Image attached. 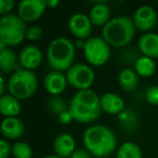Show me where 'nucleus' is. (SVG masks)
I'll return each mask as SVG.
<instances>
[{
  "instance_id": "f257e3e1",
  "label": "nucleus",
  "mask_w": 158,
  "mask_h": 158,
  "mask_svg": "<svg viewBox=\"0 0 158 158\" xmlns=\"http://www.w3.org/2000/svg\"><path fill=\"white\" fill-rule=\"evenodd\" d=\"M82 141L87 151L98 158L107 157L117 147L116 134L112 129L102 125L89 127L85 131Z\"/></svg>"
},
{
  "instance_id": "f03ea898",
  "label": "nucleus",
  "mask_w": 158,
  "mask_h": 158,
  "mask_svg": "<svg viewBox=\"0 0 158 158\" xmlns=\"http://www.w3.org/2000/svg\"><path fill=\"white\" fill-rule=\"evenodd\" d=\"M135 34L133 20L128 16H116L102 29V37L110 46L120 48L131 42Z\"/></svg>"
},
{
  "instance_id": "7ed1b4c3",
  "label": "nucleus",
  "mask_w": 158,
  "mask_h": 158,
  "mask_svg": "<svg viewBox=\"0 0 158 158\" xmlns=\"http://www.w3.org/2000/svg\"><path fill=\"white\" fill-rule=\"evenodd\" d=\"M75 60V44L69 39L59 37L53 39L47 49V61L53 70L67 72Z\"/></svg>"
},
{
  "instance_id": "20e7f679",
  "label": "nucleus",
  "mask_w": 158,
  "mask_h": 158,
  "mask_svg": "<svg viewBox=\"0 0 158 158\" xmlns=\"http://www.w3.org/2000/svg\"><path fill=\"white\" fill-rule=\"evenodd\" d=\"M38 88V79L33 70L20 69L15 70L8 81L7 89L9 94L18 100H25L33 97Z\"/></svg>"
},
{
  "instance_id": "39448f33",
  "label": "nucleus",
  "mask_w": 158,
  "mask_h": 158,
  "mask_svg": "<svg viewBox=\"0 0 158 158\" xmlns=\"http://www.w3.org/2000/svg\"><path fill=\"white\" fill-rule=\"evenodd\" d=\"M26 31L25 22L16 14H8L0 19V41L8 48L20 44L26 38Z\"/></svg>"
},
{
  "instance_id": "423d86ee",
  "label": "nucleus",
  "mask_w": 158,
  "mask_h": 158,
  "mask_svg": "<svg viewBox=\"0 0 158 158\" xmlns=\"http://www.w3.org/2000/svg\"><path fill=\"white\" fill-rule=\"evenodd\" d=\"M82 50L88 63L97 67L107 63L110 56V46L103 37H90Z\"/></svg>"
},
{
  "instance_id": "0eeeda50",
  "label": "nucleus",
  "mask_w": 158,
  "mask_h": 158,
  "mask_svg": "<svg viewBox=\"0 0 158 158\" xmlns=\"http://www.w3.org/2000/svg\"><path fill=\"white\" fill-rule=\"evenodd\" d=\"M66 78L68 84L78 91L88 90L94 82L95 74L86 64H74L66 72Z\"/></svg>"
},
{
  "instance_id": "6e6552de",
  "label": "nucleus",
  "mask_w": 158,
  "mask_h": 158,
  "mask_svg": "<svg viewBox=\"0 0 158 158\" xmlns=\"http://www.w3.org/2000/svg\"><path fill=\"white\" fill-rule=\"evenodd\" d=\"M68 107L74 117V120L80 123H89L95 120L100 116V113L102 110L101 107H97V106L90 105V104L84 103V102L77 101L73 98L70 100Z\"/></svg>"
},
{
  "instance_id": "1a4fd4ad",
  "label": "nucleus",
  "mask_w": 158,
  "mask_h": 158,
  "mask_svg": "<svg viewBox=\"0 0 158 158\" xmlns=\"http://www.w3.org/2000/svg\"><path fill=\"white\" fill-rule=\"evenodd\" d=\"M47 8L44 0H23L19 3L18 15L25 23H31L39 20Z\"/></svg>"
},
{
  "instance_id": "9d476101",
  "label": "nucleus",
  "mask_w": 158,
  "mask_h": 158,
  "mask_svg": "<svg viewBox=\"0 0 158 158\" xmlns=\"http://www.w3.org/2000/svg\"><path fill=\"white\" fill-rule=\"evenodd\" d=\"M68 31L77 40H88L92 33V23L89 15L75 13L68 20Z\"/></svg>"
},
{
  "instance_id": "9b49d317",
  "label": "nucleus",
  "mask_w": 158,
  "mask_h": 158,
  "mask_svg": "<svg viewBox=\"0 0 158 158\" xmlns=\"http://www.w3.org/2000/svg\"><path fill=\"white\" fill-rule=\"evenodd\" d=\"M133 23L135 28L146 31L157 24V13L155 9L149 6H142L135 11L133 15Z\"/></svg>"
},
{
  "instance_id": "f8f14e48",
  "label": "nucleus",
  "mask_w": 158,
  "mask_h": 158,
  "mask_svg": "<svg viewBox=\"0 0 158 158\" xmlns=\"http://www.w3.org/2000/svg\"><path fill=\"white\" fill-rule=\"evenodd\" d=\"M42 61V52L35 44H27L21 50L19 62L24 69L33 70L40 65Z\"/></svg>"
},
{
  "instance_id": "ddd939ff",
  "label": "nucleus",
  "mask_w": 158,
  "mask_h": 158,
  "mask_svg": "<svg viewBox=\"0 0 158 158\" xmlns=\"http://www.w3.org/2000/svg\"><path fill=\"white\" fill-rule=\"evenodd\" d=\"M67 78L66 75L57 70H51L46 75L44 79V86L46 91L52 97L59 95L63 92L67 87Z\"/></svg>"
},
{
  "instance_id": "4468645a",
  "label": "nucleus",
  "mask_w": 158,
  "mask_h": 158,
  "mask_svg": "<svg viewBox=\"0 0 158 158\" xmlns=\"http://www.w3.org/2000/svg\"><path fill=\"white\" fill-rule=\"evenodd\" d=\"M75 147H76L75 139L69 133L59 134L53 142L55 155L60 156L61 158H69L72 154L76 151Z\"/></svg>"
},
{
  "instance_id": "2eb2a0df",
  "label": "nucleus",
  "mask_w": 158,
  "mask_h": 158,
  "mask_svg": "<svg viewBox=\"0 0 158 158\" xmlns=\"http://www.w3.org/2000/svg\"><path fill=\"white\" fill-rule=\"evenodd\" d=\"M101 110L110 115H119L125 110V102L117 93L107 92L103 94L100 100Z\"/></svg>"
},
{
  "instance_id": "dca6fc26",
  "label": "nucleus",
  "mask_w": 158,
  "mask_h": 158,
  "mask_svg": "<svg viewBox=\"0 0 158 158\" xmlns=\"http://www.w3.org/2000/svg\"><path fill=\"white\" fill-rule=\"evenodd\" d=\"M25 126L18 117L5 118L1 123V133L8 140H15L24 134Z\"/></svg>"
},
{
  "instance_id": "f3484780",
  "label": "nucleus",
  "mask_w": 158,
  "mask_h": 158,
  "mask_svg": "<svg viewBox=\"0 0 158 158\" xmlns=\"http://www.w3.org/2000/svg\"><path fill=\"white\" fill-rule=\"evenodd\" d=\"M139 49L144 56L156 59L158 57V34L146 33L139 39Z\"/></svg>"
},
{
  "instance_id": "a211bd4d",
  "label": "nucleus",
  "mask_w": 158,
  "mask_h": 158,
  "mask_svg": "<svg viewBox=\"0 0 158 158\" xmlns=\"http://www.w3.org/2000/svg\"><path fill=\"white\" fill-rule=\"evenodd\" d=\"M92 25L104 27L110 21V9L105 2H98L92 7L89 13Z\"/></svg>"
},
{
  "instance_id": "6ab92c4d",
  "label": "nucleus",
  "mask_w": 158,
  "mask_h": 158,
  "mask_svg": "<svg viewBox=\"0 0 158 158\" xmlns=\"http://www.w3.org/2000/svg\"><path fill=\"white\" fill-rule=\"evenodd\" d=\"M21 112L20 100L11 94H5L0 98V113L6 118L16 117Z\"/></svg>"
},
{
  "instance_id": "aec40b11",
  "label": "nucleus",
  "mask_w": 158,
  "mask_h": 158,
  "mask_svg": "<svg viewBox=\"0 0 158 158\" xmlns=\"http://www.w3.org/2000/svg\"><path fill=\"white\" fill-rule=\"evenodd\" d=\"M118 82L120 87L127 92H132L138 88L139 85V75L136 72L129 68L121 70L118 76Z\"/></svg>"
},
{
  "instance_id": "412c9836",
  "label": "nucleus",
  "mask_w": 158,
  "mask_h": 158,
  "mask_svg": "<svg viewBox=\"0 0 158 158\" xmlns=\"http://www.w3.org/2000/svg\"><path fill=\"white\" fill-rule=\"evenodd\" d=\"M0 67L1 72L7 74L11 73L12 70H18V55L15 51L12 50L11 48H7L6 50L1 51L0 54Z\"/></svg>"
},
{
  "instance_id": "4be33fe9",
  "label": "nucleus",
  "mask_w": 158,
  "mask_h": 158,
  "mask_svg": "<svg viewBox=\"0 0 158 158\" xmlns=\"http://www.w3.org/2000/svg\"><path fill=\"white\" fill-rule=\"evenodd\" d=\"M134 68H135V72L139 76L149 77L156 72V63L154 59L143 55L136 60Z\"/></svg>"
},
{
  "instance_id": "5701e85b",
  "label": "nucleus",
  "mask_w": 158,
  "mask_h": 158,
  "mask_svg": "<svg viewBox=\"0 0 158 158\" xmlns=\"http://www.w3.org/2000/svg\"><path fill=\"white\" fill-rule=\"evenodd\" d=\"M142 151L138 144L133 142H125L119 146L116 158H142Z\"/></svg>"
},
{
  "instance_id": "b1692460",
  "label": "nucleus",
  "mask_w": 158,
  "mask_h": 158,
  "mask_svg": "<svg viewBox=\"0 0 158 158\" xmlns=\"http://www.w3.org/2000/svg\"><path fill=\"white\" fill-rule=\"evenodd\" d=\"M69 107H67V103L63 98H60L57 95L51 97L47 102V110L50 114L59 117L63 112L67 110Z\"/></svg>"
},
{
  "instance_id": "393cba45",
  "label": "nucleus",
  "mask_w": 158,
  "mask_h": 158,
  "mask_svg": "<svg viewBox=\"0 0 158 158\" xmlns=\"http://www.w3.org/2000/svg\"><path fill=\"white\" fill-rule=\"evenodd\" d=\"M33 148L26 142H16L12 146V155L14 158H31Z\"/></svg>"
},
{
  "instance_id": "a878e982",
  "label": "nucleus",
  "mask_w": 158,
  "mask_h": 158,
  "mask_svg": "<svg viewBox=\"0 0 158 158\" xmlns=\"http://www.w3.org/2000/svg\"><path fill=\"white\" fill-rule=\"evenodd\" d=\"M145 99L151 105L158 106V86H152L146 90Z\"/></svg>"
},
{
  "instance_id": "bb28decb",
  "label": "nucleus",
  "mask_w": 158,
  "mask_h": 158,
  "mask_svg": "<svg viewBox=\"0 0 158 158\" xmlns=\"http://www.w3.org/2000/svg\"><path fill=\"white\" fill-rule=\"evenodd\" d=\"M42 34H44V31H42L41 27L39 26H31L27 28L26 31V39L31 40V41H36V40L40 39L42 37Z\"/></svg>"
},
{
  "instance_id": "cd10ccee",
  "label": "nucleus",
  "mask_w": 158,
  "mask_h": 158,
  "mask_svg": "<svg viewBox=\"0 0 158 158\" xmlns=\"http://www.w3.org/2000/svg\"><path fill=\"white\" fill-rule=\"evenodd\" d=\"M15 6L14 0H1L0 1V14L1 15H8Z\"/></svg>"
},
{
  "instance_id": "c85d7f7f",
  "label": "nucleus",
  "mask_w": 158,
  "mask_h": 158,
  "mask_svg": "<svg viewBox=\"0 0 158 158\" xmlns=\"http://www.w3.org/2000/svg\"><path fill=\"white\" fill-rule=\"evenodd\" d=\"M12 153V146L7 140L2 139L0 141V158H8Z\"/></svg>"
},
{
  "instance_id": "c756f323",
  "label": "nucleus",
  "mask_w": 158,
  "mask_h": 158,
  "mask_svg": "<svg viewBox=\"0 0 158 158\" xmlns=\"http://www.w3.org/2000/svg\"><path fill=\"white\" fill-rule=\"evenodd\" d=\"M57 118H59V121L62 123V125H68V123H70L73 120H74V117H73L69 108H68L67 110H65V112H63L61 115H59Z\"/></svg>"
},
{
  "instance_id": "7c9ffc66",
  "label": "nucleus",
  "mask_w": 158,
  "mask_h": 158,
  "mask_svg": "<svg viewBox=\"0 0 158 158\" xmlns=\"http://www.w3.org/2000/svg\"><path fill=\"white\" fill-rule=\"evenodd\" d=\"M69 158H92V155L87 149L78 148L72 154Z\"/></svg>"
},
{
  "instance_id": "2f4dec72",
  "label": "nucleus",
  "mask_w": 158,
  "mask_h": 158,
  "mask_svg": "<svg viewBox=\"0 0 158 158\" xmlns=\"http://www.w3.org/2000/svg\"><path fill=\"white\" fill-rule=\"evenodd\" d=\"M5 91H6V81H5V77H0V94L1 97L5 95Z\"/></svg>"
},
{
  "instance_id": "473e14b6",
  "label": "nucleus",
  "mask_w": 158,
  "mask_h": 158,
  "mask_svg": "<svg viewBox=\"0 0 158 158\" xmlns=\"http://www.w3.org/2000/svg\"><path fill=\"white\" fill-rule=\"evenodd\" d=\"M47 3V7H50V8H54L56 6H59V0H52V1H46Z\"/></svg>"
},
{
  "instance_id": "72a5a7b5",
  "label": "nucleus",
  "mask_w": 158,
  "mask_h": 158,
  "mask_svg": "<svg viewBox=\"0 0 158 158\" xmlns=\"http://www.w3.org/2000/svg\"><path fill=\"white\" fill-rule=\"evenodd\" d=\"M44 158H61L60 156H57V155H48V156H46V157H44Z\"/></svg>"
}]
</instances>
